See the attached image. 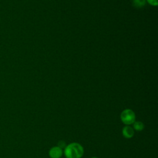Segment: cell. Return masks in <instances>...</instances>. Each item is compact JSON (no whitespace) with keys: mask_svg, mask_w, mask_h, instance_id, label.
Returning <instances> with one entry per match:
<instances>
[{"mask_svg":"<svg viewBox=\"0 0 158 158\" xmlns=\"http://www.w3.org/2000/svg\"><path fill=\"white\" fill-rule=\"evenodd\" d=\"M83 154L84 149L78 143H72L64 148V154L67 158H81Z\"/></svg>","mask_w":158,"mask_h":158,"instance_id":"obj_1","label":"cell"},{"mask_svg":"<svg viewBox=\"0 0 158 158\" xmlns=\"http://www.w3.org/2000/svg\"><path fill=\"white\" fill-rule=\"evenodd\" d=\"M120 119L124 124L127 125H130L135 122L136 119V115L135 112L132 110L130 109H127L122 112L120 114Z\"/></svg>","mask_w":158,"mask_h":158,"instance_id":"obj_2","label":"cell"},{"mask_svg":"<svg viewBox=\"0 0 158 158\" xmlns=\"http://www.w3.org/2000/svg\"><path fill=\"white\" fill-rule=\"evenodd\" d=\"M62 149L57 146L51 148L49 151V156L51 158H60L62 156Z\"/></svg>","mask_w":158,"mask_h":158,"instance_id":"obj_3","label":"cell"},{"mask_svg":"<svg viewBox=\"0 0 158 158\" xmlns=\"http://www.w3.org/2000/svg\"><path fill=\"white\" fill-rule=\"evenodd\" d=\"M122 135L125 138H131L134 135V130L133 128H131V127H130L129 125H127L125 127H124L122 129Z\"/></svg>","mask_w":158,"mask_h":158,"instance_id":"obj_4","label":"cell"},{"mask_svg":"<svg viewBox=\"0 0 158 158\" xmlns=\"http://www.w3.org/2000/svg\"><path fill=\"white\" fill-rule=\"evenodd\" d=\"M133 124V130L137 131H141L144 128V123L141 121H135Z\"/></svg>","mask_w":158,"mask_h":158,"instance_id":"obj_5","label":"cell"},{"mask_svg":"<svg viewBox=\"0 0 158 158\" xmlns=\"http://www.w3.org/2000/svg\"><path fill=\"white\" fill-rule=\"evenodd\" d=\"M146 4V0H133V5L136 8H141Z\"/></svg>","mask_w":158,"mask_h":158,"instance_id":"obj_6","label":"cell"},{"mask_svg":"<svg viewBox=\"0 0 158 158\" xmlns=\"http://www.w3.org/2000/svg\"><path fill=\"white\" fill-rule=\"evenodd\" d=\"M59 148H60L61 149H63V148H65L66 147V145H65V141H59L58 142V146Z\"/></svg>","mask_w":158,"mask_h":158,"instance_id":"obj_7","label":"cell"},{"mask_svg":"<svg viewBox=\"0 0 158 158\" xmlns=\"http://www.w3.org/2000/svg\"><path fill=\"white\" fill-rule=\"evenodd\" d=\"M147 1L149 4L154 6H156L158 4L157 0H147Z\"/></svg>","mask_w":158,"mask_h":158,"instance_id":"obj_8","label":"cell"},{"mask_svg":"<svg viewBox=\"0 0 158 158\" xmlns=\"http://www.w3.org/2000/svg\"><path fill=\"white\" fill-rule=\"evenodd\" d=\"M91 158H98V157H91Z\"/></svg>","mask_w":158,"mask_h":158,"instance_id":"obj_9","label":"cell"}]
</instances>
